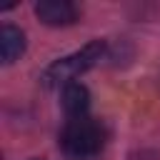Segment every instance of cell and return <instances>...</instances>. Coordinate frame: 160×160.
<instances>
[{
	"mask_svg": "<svg viewBox=\"0 0 160 160\" xmlns=\"http://www.w3.org/2000/svg\"><path fill=\"white\" fill-rule=\"evenodd\" d=\"M60 145L72 158H92L105 145V128L95 118H70L60 132Z\"/></svg>",
	"mask_w": 160,
	"mask_h": 160,
	"instance_id": "6da1fadb",
	"label": "cell"
},
{
	"mask_svg": "<svg viewBox=\"0 0 160 160\" xmlns=\"http://www.w3.org/2000/svg\"><path fill=\"white\" fill-rule=\"evenodd\" d=\"M105 52V42L102 40H90L88 45H82L80 50L55 60L45 72H42V82L48 88H58V85H68V82H75V78H80L85 70H90Z\"/></svg>",
	"mask_w": 160,
	"mask_h": 160,
	"instance_id": "7a4b0ae2",
	"label": "cell"
},
{
	"mask_svg": "<svg viewBox=\"0 0 160 160\" xmlns=\"http://www.w3.org/2000/svg\"><path fill=\"white\" fill-rule=\"evenodd\" d=\"M35 15L50 28H65V25H72L80 12L68 0H40L35 5Z\"/></svg>",
	"mask_w": 160,
	"mask_h": 160,
	"instance_id": "3957f363",
	"label": "cell"
},
{
	"mask_svg": "<svg viewBox=\"0 0 160 160\" xmlns=\"http://www.w3.org/2000/svg\"><path fill=\"white\" fill-rule=\"evenodd\" d=\"M60 102L70 118H82L88 115V108H90V90L82 82H68L60 92Z\"/></svg>",
	"mask_w": 160,
	"mask_h": 160,
	"instance_id": "277c9868",
	"label": "cell"
},
{
	"mask_svg": "<svg viewBox=\"0 0 160 160\" xmlns=\"http://www.w3.org/2000/svg\"><path fill=\"white\" fill-rule=\"evenodd\" d=\"M25 52V32L15 25H2L0 28V55L2 62L10 65Z\"/></svg>",
	"mask_w": 160,
	"mask_h": 160,
	"instance_id": "5b68a950",
	"label": "cell"
}]
</instances>
